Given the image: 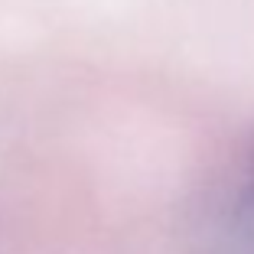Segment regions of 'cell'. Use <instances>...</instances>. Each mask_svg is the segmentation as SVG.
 Listing matches in <instances>:
<instances>
[{
    "instance_id": "6da1fadb",
    "label": "cell",
    "mask_w": 254,
    "mask_h": 254,
    "mask_svg": "<svg viewBox=\"0 0 254 254\" xmlns=\"http://www.w3.org/2000/svg\"><path fill=\"white\" fill-rule=\"evenodd\" d=\"M199 254H254V127L209 195Z\"/></svg>"
}]
</instances>
